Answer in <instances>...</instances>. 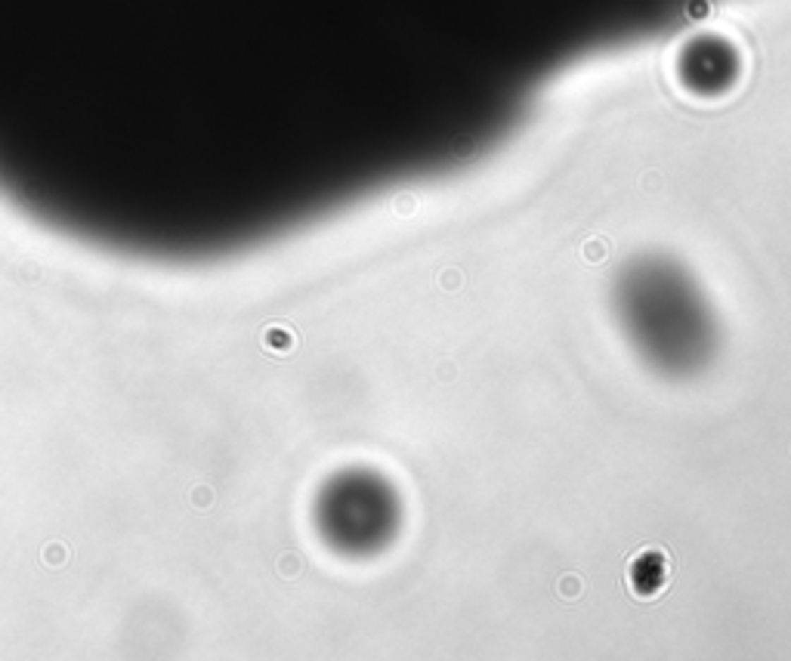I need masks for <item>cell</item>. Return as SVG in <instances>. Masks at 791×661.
I'll return each mask as SVG.
<instances>
[{
	"instance_id": "1",
	"label": "cell",
	"mask_w": 791,
	"mask_h": 661,
	"mask_svg": "<svg viewBox=\"0 0 791 661\" xmlns=\"http://www.w3.org/2000/svg\"><path fill=\"white\" fill-rule=\"evenodd\" d=\"M319 0H0V174H210L279 124Z\"/></svg>"
}]
</instances>
